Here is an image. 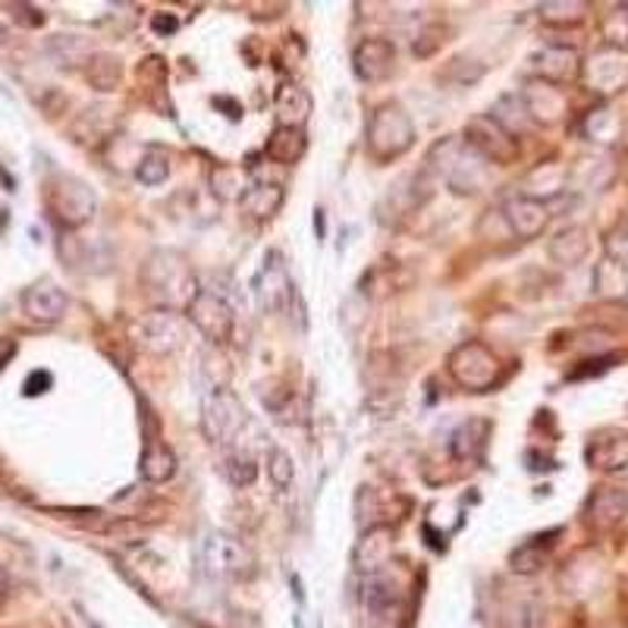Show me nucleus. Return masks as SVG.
<instances>
[{
  "instance_id": "nucleus-48",
  "label": "nucleus",
  "mask_w": 628,
  "mask_h": 628,
  "mask_svg": "<svg viewBox=\"0 0 628 628\" xmlns=\"http://www.w3.org/2000/svg\"><path fill=\"white\" fill-rule=\"evenodd\" d=\"M107 534L117 537V541H123V544H136V541L145 537V528H138L136 522H117L114 528H107Z\"/></svg>"
},
{
  "instance_id": "nucleus-36",
  "label": "nucleus",
  "mask_w": 628,
  "mask_h": 628,
  "mask_svg": "<svg viewBox=\"0 0 628 628\" xmlns=\"http://www.w3.org/2000/svg\"><path fill=\"white\" fill-rule=\"evenodd\" d=\"M51 54L57 57L60 66H85L92 60V44L78 35H57L51 41Z\"/></svg>"
},
{
  "instance_id": "nucleus-21",
  "label": "nucleus",
  "mask_w": 628,
  "mask_h": 628,
  "mask_svg": "<svg viewBox=\"0 0 628 628\" xmlns=\"http://www.w3.org/2000/svg\"><path fill=\"white\" fill-rule=\"evenodd\" d=\"M588 465L597 471L628 469V433L626 431L594 433L588 443Z\"/></svg>"
},
{
  "instance_id": "nucleus-2",
  "label": "nucleus",
  "mask_w": 628,
  "mask_h": 628,
  "mask_svg": "<svg viewBox=\"0 0 628 628\" xmlns=\"http://www.w3.org/2000/svg\"><path fill=\"white\" fill-rule=\"evenodd\" d=\"M142 283L148 290V299L170 312H179V308L186 312L189 302L198 295L196 271L177 252H155L148 258L142 271Z\"/></svg>"
},
{
  "instance_id": "nucleus-37",
  "label": "nucleus",
  "mask_w": 628,
  "mask_h": 628,
  "mask_svg": "<svg viewBox=\"0 0 628 628\" xmlns=\"http://www.w3.org/2000/svg\"><path fill=\"white\" fill-rule=\"evenodd\" d=\"M223 474L233 488H252L258 478V462L252 452H227L223 459Z\"/></svg>"
},
{
  "instance_id": "nucleus-40",
  "label": "nucleus",
  "mask_w": 628,
  "mask_h": 628,
  "mask_svg": "<svg viewBox=\"0 0 628 628\" xmlns=\"http://www.w3.org/2000/svg\"><path fill=\"white\" fill-rule=\"evenodd\" d=\"M136 177L138 182H145V186H160V182H167L170 177V157L160 155V151H148V155H142L136 167Z\"/></svg>"
},
{
  "instance_id": "nucleus-30",
  "label": "nucleus",
  "mask_w": 628,
  "mask_h": 628,
  "mask_svg": "<svg viewBox=\"0 0 628 628\" xmlns=\"http://www.w3.org/2000/svg\"><path fill=\"white\" fill-rule=\"evenodd\" d=\"M95 249H101V245H92L88 239H78L76 233H63V239H60V258H63L73 271L104 274V271L111 268V261L95 255Z\"/></svg>"
},
{
  "instance_id": "nucleus-19",
  "label": "nucleus",
  "mask_w": 628,
  "mask_h": 628,
  "mask_svg": "<svg viewBox=\"0 0 628 628\" xmlns=\"http://www.w3.org/2000/svg\"><path fill=\"white\" fill-rule=\"evenodd\" d=\"M493 425L488 418H465L456 431L450 433V456L456 462H481L484 452H488V443H491Z\"/></svg>"
},
{
  "instance_id": "nucleus-1",
  "label": "nucleus",
  "mask_w": 628,
  "mask_h": 628,
  "mask_svg": "<svg viewBox=\"0 0 628 628\" xmlns=\"http://www.w3.org/2000/svg\"><path fill=\"white\" fill-rule=\"evenodd\" d=\"M425 170L433 182H447L456 196H474L488 182V160L474 155L459 136L440 138L425 160Z\"/></svg>"
},
{
  "instance_id": "nucleus-41",
  "label": "nucleus",
  "mask_w": 628,
  "mask_h": 628,
  "mask_svg": "<svg viewBox=\"0 0 628 628\" xmlns=\"http://www.w3.org/2000/svg\"><path fill=\"white\" fill-rule=\"evenodd\" d=\"M585 133H588V138H594V142H616V138H619V119H616V114H613L609 107H600V111H594L588 117Z\"/></svg>"
},
{
  "instance_id": "nucleus-11",
  "label": "nucleus",
  "mask_w": 628,
  "mask_h": 628,
  "mask_svg": "<svg viewBox=\"0 0 628 628\" xmlns=\"http://www.w3.org/2000/svg\"><path fill=\"white\" fill-rule=\"evenodd\" d=\"M582 82L588 85V92L594 95H619L622 88H628V51L604 44L597 48L588 60H582Z\"/></svg>"
},
{
  "instance_id": "nucleus-28",
  "label": "nucleus",
  "mask_w": 628,
  "mask_h": 628,
  "mask_svg": "<svg viewBox=\"0 0 628 628\" xmlns=\"http://www.w3.org/2000/svg\"><path fill=\"white\" fill-rule=\"evenodd\" d=\"M550 258L563 268H575L578 261H585L590 252V233L585 227H566L550 239Z\"/></svg>"
},
{
  "instance_id": "nucleus-49",
  "label": "nucleus",
  "mask_w": 628,
  "mask_h": 628,
  "mask_svg": "<svg viewBox=\"0 0 628 628\" xmlns=\"http://www.w3.org/2000/svg\"><path fill=\"white\" fill-rule=\"evenodd\" d=\"M13 10H17L13 17H17V20H20L22 25H32V29H39V25H44V13H41L39 7H29V3H17Z\"/></svg>"
},
{
  "instance_id": "nucleus-52",
  "label": "nucleus",
  "mask_w": 628,
  "mask_h": 628,
  "mask_svg": "<svg viewBox=\"0 0 628 628\" xmlns=\"http://www.w3.org/2000/svg\"><path fill=\"white\" fill-rule=\"evenodd\" d=\"M7 590H10V578H7V572L0 569V600L7 597Z\"/></svg>"
},
{
  "instance_id": "nucleus-47",
  "label": "nucleus",
  "mask_w": 628,
  "mask_h": 628,
  "mask_svg": "<svg viewBox=\"0 0 628 628\" xmlns=\"http://www.w3.org/2000/svg\"><path fill=\"white\" fill-rule=\"evenodd\" d=\"M179 29V20L174 13H155L151 17V32H155L157 39H170V35H177Z\"/></svg>"
},
{
  "instance_id": "nucleus-32",
  "label": "nucleus",
  "mask_w": 628,
  "mask_h": 628,
  "mask_svg": "<svg viewBox=\"0 0 628 628\" xmlns=\"http://www.w3.org/2000/svg\"><path fill=\"white\" fill-rule=\"evenodd\" d=\"M85 78H88V85L95 92L111 95V92H117L119 82H123V60L107 54V51H95L92 60L85 63Z\"/></svg>"
},
{
  "instance_id": "nucleus-12",
  "label": "nucleus",
  "mask_w": 628,
  "mask_h": 628,
  "mask_svg": "<svg viewBox=\"0 0 628 628\" xmlns=\"http://www.w3.org/2000/svg\"><path fill=\"white\" fill-rule=\"evenodd\" d=\"M252 290H255L258 308L264 314H276L283 308H290V299H293V276L286 268V258L280 255L276 249H271L261 268H258L255 280H252Z\"/></svg>"
},
{
  "instance_id": "nucleus-23",
  "label": "nucleus",
  "mask_w": 628,
  "mask_h": 628,
  "mask_svg": "<svg viewBox=\"0 0 628 628\" xmlns=\"http://www.w3.org/2000/svg\"><path fill=\"white\" fill-rule=\"evenodd\" d=\"M628 512V493L616 491V488H600L594 491V496L588 500V522L594 528H613L626 519Z\"/></svg>"
},
{
  "instance_id": "nucleus-42",
  "label": "nucleus",
  "mask_w": 628,
  "mask_h": 628,
  "mask_svg": "<svg viewBox=\"0 0 628 628\" xmlns=\"http://www.w3.org/2000/svg\"><path fill=\"white\" fill-rule=\"evenodd\" d=\"M443 78H450L456 85H474L478 78L484 76V66L478 63V60H469V57H456L447 63V70L440 73Z\"/></svg>"
},
{
  "instance_id": "nucleus-13",
  "label": "nucleus",
  "mask_w": 628,
  "mask_h": 628,
  "mask_svg": "<svg viewBox=\"0 0 628 628\" xmlns=\"http://www.w3.org/2000/svg\"><path fill=\"white\" fill-rule=\"evenodd\" d=\"M519 95H522L525 107H528L531 123L556 126V123H563L566 114H569V95H566L559 85H550L544 78L531 76Z\"/></svg>"
},
{
  "instance_id": "nucleus-24",
  "label": "nucleus",
  "mask_w": 628,
  "mask_h": 628,
  "mask_svg": "<svg viewBox=\"0 0 628 628\" xmlns=\"http://www.w3.org/2000/svg\"><path fill=\"white\" fill-rule=\"evenodd\" d=\"M283 201H286V192H283L280 182H252L239 205L252 220L264 223V220H274L280 214Z\"/></svg>"
},
{
  "instance_id": "nucleus-43",
  "label": "nucleus",
  "mask_w": 628,
  "mask_h": 628,
  "mask_svg": "<svg viewBox=\"0 0 628 628\" xmlns=\"http://www.w3.org/2000/svg\"><path fill=\"white\" fill-rule=\"evenodd\" d=\"M443 41H447V29H443V25H428V29L418 32V39H415L412 44V54L415 57H433Z\"/></svg>"
},
{
  "instance_id": "nucleus-15",
  "label": "nucleus",
  "mask_w": 628,
  "mask_h": 628,
  "mask_svg": "<svg viewBox=\"0 0 628 628\" xmlns=\"http://www.w3.org/2000/svg\"><path fill=\"white\" fill-rule=\"evenodd\" d=\"M396 70V44L390 39H365L353 51V73L358 82L377 85Z\"/></svg>"
},
{
  "instance_id": "nucleus-51",
  "label": "nucleus",
  "mask_w": 628,
  "mask_h": 628,
  "mask_svg": "<svg viewBox=\"0 0 628 628\" xmlns=\"http://www.w3.org/2000/svg\"><path fill=\"white\" fill-rule=\"evenodd\" d=\"M314 230H317V239H324V211H314Z\"/></svg>"
},
{
  "instance_id": "nucleus-25",
  "label": "nucleus",
  "mask_w": 628,
  "mask_h": 628,
  "mask_svg": "<svg viewBox=\"0 0 628 628\" xmlns=\"http://www.w3.org/2000/svg\"><path fill=\"white\" fill-rule=\"evenodd\" d=\"M305 151H308V136H305V129H293V126H276L274 133L268 136V142H264L268 160L283 164V167L299 164L305 157Z\"/></svg>"
},
{
  "instance_id": "nucleus-6",
  "label": "nucleus",
  "mask_w": 628,
  "mask_h": 628,
  "mask_svg": "<svg viewBox=\"0 0 628 628\" xmlns=\"http://www.w3.org/2000/svg\"><path fill=\"white\" fill-rule=\"evenodd\" d=\"M129 334H133L142 353L174 355L189 339V321L179 312H170V308H155V312H145L142 317H136L129 324Z\"/></svg>"
},
{
  "instance_id": "nucleus-4",
  "label": "nucleus",
  "mask_w": 628,
  "mask_h": 628,
  "mask_svg": "<svg viewBox=\"0 0 628 628\" xmlns=\"http://www.w3.org/2000/svg\"><path fill=\"white\" fill-rule=\"evenodd\" d=\"M44 208L63 227V233H76L98 214V196L85 179L73 174H54L44 182Z\"/></svg>"
},
{
  "instance_id": "nucleus-27",
  "label": "nucleus",
  "mask_w": 628,
  "mask_h": 628,
  "mask_svg": "<svg viewBox=\"0 0 628 628\" xmlns=\"http://www.w3.org/2000/svg\"><path fill=\"white\" fill-rule=\"evenodd\" d=\"M208 186H211V196L217 201H242V196L252 186L249 167H242V164H214Z\"/></svg>"
},
{
  "instance_id": "nucleus-26",
  "label": "nucleus",
  "mask_w": 628,
  "mask_h": 628,
  "mask_svg": "<svg viewBox=\"0 0 628 628\" xmlns=\"http://www.w3.org/2000/svg\"><path fill=\"white\" fill-rule=\"evenodd\" d=\"M566 189V167L563 164H537L534 170H531L525 182H522V192L519 196H528L534 201H544L547 205L550 198H556L559 192Z\"/></svg>"
},
{
  "instance_id": "nucleus-22",
  "label": "nucleus",
  "mask_w": 628,
  "mask_h": 628,
  "mask_svg": "<svg viewBox=\"0 0 628 628\" xmlns=\"http://www.w3.org/2000/svg\"><path fill=\"white\" fill-rule=\"evenodd\" d=\"M274 111H276V126H293L302 129L308 117H312V95L302 88V85H280L274 95Z\"/></svg>"
},
{
  "instance_id": "nucleus-44",
  "label": "nucleus",
  "mask_w": 628,
  "mask_h": 628,
  "mask_svg": "<svg viewBox=\"0 0 628 628\" xmlns=\"http://www.w3.org/2000/svg\"><path fill=\"white\" fill-rule=\"evenodd\" d=\"M138 82L142 85H151V88H164V82H167V66H164V60L160 57H148L138 63Z\"/></svg>"
},
{
  "instance_id": "nucleus-10",
  "label": "nucleus",
  "mask_w": 628,
  "mask_h": 628,
  "mask_svg": "<svg viewBox=\"0 0 628 628\" xmlns=\"http://www.w3.org/2000/svg\"><path fill=\"white\" fill-rule=\"evenodd\" d=\"M186 321H189L208 343H214V346H223V343L233 339V305L220 293H214V290H198V295L189 302V308H186Z\"/></svg>"
},
{
  "instance_id": "nucleus-50",
  "label": "nucleus",
  "mask_w": 628,
  "mask_h": 628,
  "mask_svg": "<svg viewBox=\"0 0 628 628\" xmlns=\"http://www.w3.org/2000/svg\"><path fill=\"white\" fill-rule=\"evenodd\" d=\"M13 355H17V343L7 339V336H0V371L13 362Z\"/></svg>"
},
{
  "instance_id": "nucleus-31",
  "label": "nucleus",
  "mask_w": 628,
  "mask_h": 628,
  "mask_svg": "<svg viewBox=\"0 0 628 628\" xmlns=\"http://www.w3.org/2000/svg\"><path fill=\"white\" fill-rule=\"evenodd\" d=\"M362 600H365V607L377 613V616H387L393 609L402 604V594H399V585L393 582L390 575H384L380 572H371V575H365V588H362Z\"/></svg>"
},
{
  "instance_id": "nucleus-34",
  "label": "nucleus",
  "mask_w": 628,
  "mask_h": 628,
  "mask_svg": "<svg viewBox=\"0 0 628 628\" xmlns=\"http://www.w3.org/2000/svg\"><path fill=\"white\" fill-rule=\"evenodd\" d=\"M491 117L510 133V136H522V133H528L531 126V117H528V107H525V101L519 92H512V95H503V98L493 104Z\"/></svg>"
},
{
  "instance_id": "nucleus-29",
  "label": "nucleus",
  "mask_w": 628,
  "mask_h": 628,
  "mask_svg": "<svg viewBox=\"0 0 628 628\" xmlns=\"http://www.w3.org/2000/svg\"><path fill=\"white\" fill-rule=\"evenodd\" d=\"M138 474L148 481V484H164L177 474V452L170 450L167 443L160 440H148L142 459H138Z\"/></svg>"
},
{
  "instance_id": "nucleus-33",
  "label": "nucleus",
  "mask_w": 628,
  "mask_h": 628,
  "mask_svg": "<svg viewBox=\"0 0 628 628\" xmlns=\"http://www.w3.org/2000/svg\"><path fill=\"white\" fill-rule=\"evenodd\" d=\"M594 293L600 299H626L628 295V268L613 261V258H604L597 268H594V280H590Z\"/></svg>"
},
{
  "instance_id": "nucleus-45",
  "label": "nucleus",
  "mask_w": 628,
  "mask_h": 628,
  "mask_svg": "<svg viewBox=\"0 0 628 628\" xmlns=\"http://www.w3.org/2000/svg\"><path fill=\"white\" fill-rule=\"evenodd\" d=\"M607 258H613V261H619V264H626L628 268V227H619V230L609 233Z\"/></svg>"
},
{
  "instance_id": "nucleus-38",
  "label": "nucleus",
  "mask_w": 628,
  "mask_h": 628,
  "mask_svg": "<svg viewBox=\"0 0 628 628\" xmlns=\"http://www.w3.org/2000/svg\"><path fill=\"white\" fill-rule=\"evenodd\" d=\"M510 566L519 575H534V572H541L547 566V547L541 541H528V544H522L519 550H512Z\"/></svg>"
},
{
  "instance_id": "nucleus-46",
  "label": "nucleus",
  "mask_w": 628,
  "mask_h": 628,
  "mask_svg": "<svg viewBox=\"0 0 628 628\" xmlns=\"http://www.w3.org/2000/svg\"><path fill=\"white\" fill-rule=\"evenodd\" d=\"M51 384H54L51 371H32L25 377V384H22V393L25 396H41V393L51 390Z\"/></svg>"
},
{
  "instance_id": "nucleus-7",
  "label": "nucleus",
  "mask_w": 628,
  "mask_h": 628,
  "mask_svg": "<svg viewBox=\"0 0 628 628\" xmlns=\"http://www.w3.org/2000/svg\"><path fill=\"white\" fill-rule=\"evenodd\" d=\"M245 421H249V412H245L242 399L233 390L214 387L205 396V402H201V431L211 443H220V447L233 443L236 437L242 433V428H245Z\"/></svg>"
},
{
  "instance_id": "nucleus-9",
  "label": "nucleus",
  "mask_w": 628,
  "mask_h": 628,
  "mask_svg": "<svg viewBox=\"0 0 628 628\" xmlns=\"http://www.w3.org/2000/svg\"><path fill=\"white\" fill-rule=\"evenodd\" d=\"M462 142L469 145L474 155L484 157L488 164H496V167H510V164H515L519 155H522L519 138L510 136L491 114H474V117L465 123Z\"/></svg>"
},
{
  "instance_id": "nucleus-35",
  "label": "nucleus",
  "mask_w": 628,
  "mask_h": 628,
  "mask_svg": "<svg viewBox=\"0 0 628 628\" xmlns=\"http://www.w3.org/2000/svg\"><path fill=\"white\" fill-rule=\"evenodd\" d=\"M588 13V3L578 0H547L541 3V20L553 25V29H566V25H578Z\"/></svg>"
},
{
  "instance_id": "nucleus-17",
  "label": "nucleus",
  "mask_w": 628,
  "mask_h": 628,
  "mask_svg": "<svg viewBox=\"0 0 628 628\" xmlns=\"http://www.w3.org/2000/svg\"><path fill=\"white\" fill-rule=\"evenodd\" d=\"M503 220L510 227V233L515 239H537V236L547 230L550 223V205L544 201H534L528 196H512L506 205H503Z\"/></svg>"
},
{
  "instance_id": "nucleus-39",
  "label": "nucleus",
  "mask_w": 628,
  "mask_h": 628,
  "mask_svg": "<svg viewBox=\"0 0 628 628\" xmlns=\"http://www.w3.org/2000/svg\"><path fill=\"white\" fill-rule=\"evenodd\" d=\"M268 478L274 481L276 491L293 488V481H295L293 456H290L286 450H280V447H274V450L268 452Z\"/></svg>"
},
{
  "instance_id": "nucleus-14",
  "label": "nucleus",
  "mask_w": 628,
  "mask_h": 628,
  "mask_svg": "<svg viewBox=\"0 0 628 628\" xmlns=\"http://www.w3.org/2000/svg\"><path fill=\"white\" fill-rule=\"evenodd\" d=\"M534 78H544L550 85H569L582 76V57L569 44H544L541 51L531 54Z\"/></svg>"
},
{
  "instance_id": "nucleus-16",
  "label": "nucleus",
  "mask_w": 628,
  "mask_h": 628,
  "mask_svg": "<svg viewBox=\"0 0 628 628\" xmlns=\"http://www.w3.org/2000/svg\"><path fill=\"white\" fill-rule=\"evenodd\" d=\"M66 305H70V299L51 276H41L22 293V312L29 314L35 324H57V321H63Z\"/></svg>"
},
{
  "instance_id": "nucleus-8",
  "label": "nucleus",
  "mask_w": 628,
  "mask_h": 628,
  "mask_svg": "<svg viewBox=\"0 0 628 628\" xmlns=\"http://www.w3.org/2000/svg\"><path fill=\"white\" fill-rule=\"evenodd\" d=\"M198 566L208 578L223 582V578H242L252 572V553L245 550L242 541H236L233 534L211 531L201 547H198Z\"/></svg>"
},
{
  "instance_id": "nucleus-3",
  "label": "nucleus",
  "mask_w": 628,
  "mask_h": 628,
  "mask_svg": "<svg viewBox=\"0 0 628 628\" xmlns=\"http://www.w3.org/2000/svg\"><path fill=\"white\" fill-rule=\"evenodd\" d=\"M415 145V123L409 111L399 101L380 104L368 119L365 129V148L377 164H393L402 155H409Z\"/></svg>"
},
{
  "instance_id": "nucleus-5",
  "label": "nucleus",
  "mask_w": 628,
  "mask_h": 628,
  "mask_svg": "<svg viewBox=\"0 0 628 628\" xmlns=\"http://www.w3.org/2000/svg\"><path fill=\"white\" fill-rule=\"evenodd\" d=\"M450 377L469 393H488L500 384L503 377V365L493 353L491 346H484L481 339H465L459 343L447 358Z\"/></svg>"
},
{
  "instance_id": "nucleus-20",
  "label": "nucleus",
  "mask_w": 628,
  "mask_h": 628,
  "mask_svg": "<svg viewBox=\"0 0 628 628\" xmlns=\"http://www.w3.org/2000/svg\"><path fill=\"white\" fill-rule=\"evenodd\" d=\"M393 556V528L390 525H374V528L362 531L358 544H355L353 563L355 569L371 575V572H380Z\"/></svg>"
},
{
  "instance_id": "nucleus-18",
  "label": "nucleus",
  "mask_w": 628,
  "mask_h": 628,
  "mask_svg": "<svg viewBox=\"0 0 628 628\" xmlns=\"http://www.w3.org/2000/svg\"><path fill=\"white\" fill-rule=\"evenodd\" d=\"M119 126V111L111 104H95V107H85L73 123V138L78 145H88V148H104L107 142H114Z\"/></svg>"
}]
</instances>
